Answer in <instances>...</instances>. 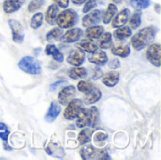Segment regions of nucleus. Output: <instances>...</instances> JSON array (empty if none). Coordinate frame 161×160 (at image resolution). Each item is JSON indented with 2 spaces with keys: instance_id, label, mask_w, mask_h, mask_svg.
<instances>
[{
  "instance_id": "f257e3e1",
  "label": "nucleus",
  "mask_w": 161,
  "mask_h": 160,
  "mask_svg": "<svg viewBox=\"0 0 161 160\" xmlns=\"http://www.w3.org/2000/svg\"><path fill=\"white\" fill-rule=\"evenodd\" d=\"M157 31L158 30L155 26H148L141 29L131 39L133 48L137 51H141L145 48L155 39Z\"/></svg>"
},
{
  "instance_id": "f03ea898",
  "label": "nucleus",
  "mask_w": 161,
  "mask_h": 160,
  "mask_svg": "<svg viewBox=\"0 0 161 160\" xmlns=\"http://www.w3.org/2000/svg\"><path fill=\"white\" fill-rule=\"evenodd\" d=\"M18 67L25 73L37 75L42 73V67L39 60L31 56H26L21 58L18 63Z\"/></svg>"
},
{
  "instance_id": "7ed1b4c3",
  "label": "nucleus",
  "mask_w": 161,
  "mask_h": 160,
  "mask_svg": "<svg viewBox=\"0 0 161 160\" xmlns=\"http://www.w3.org/2000/svg\"><path fill=\"white\" fill-rule=\"evenodd\" d=\"M77 22H78L77 13L72 8H67L58 15L56 24H58V25L60 28H70L73 27Z\"/></svg>"
},
{
  "instance_id": "20e7f679",
  "label": "nucleus",
  "mask_w": 161,
  "mask_h": 160,
  "mask_svg": "<svg viewBox=\"0 0 161 160\" xmlns=\"http://www.w3.org/2000/svg\"><path fill=\"white\" fill-rule=\"evenodd\" d=\"M82 101L80 99H73L67 104V108L64 110L63 116L66 120H74L78 115L82 108Z\"/></svg>"
},
{
  "instance_id": "39448f33",
  "label": "nucleus",
  "mask_w": 161,
  "mask_h": 160,
  "mask_svg": "<svg viewBox=\"0 0 161 160\" xmlns=\"http://www.w3.org/2000/svg\"><path fill=\"white\" fill-rule=\"evenodd\" d=\"M8 23L11 29L13 41L17 43H22L25 39V33H24V29H23L21 23L14 19H9Z\"/></svg>"
},
{
  "instance_id": "423d86ee",
  "label": "nucleus",
  "mask_w": 161,
  "mask_h": 160,
  "mask_svg": "<svg viewBox=\"0 0 161 160\" xmlns=\"http://www.w3.org/2000/svg\"><path fill=\"white\" fill-rule=\"evenodd\" d=\"M160 50L161 46L158 43L151 44L146 50V58L151 62V64L156 67L160 66Z\"/></svg>"
},
{
  "instance_id": "0eeeda50",
  "label": "nucleus",
  "mask_w": 161,
  "mask_h": 160,
  "mask_svg": "<svg viewBox=\"0 0 161 160\" xmlns=\"http://www.w3.org/2000/svg\"><path fill=\"white\" fill-rule=\"evenodd\" d=\"M75 96V88L73 85H71V86H67L63 88L59 91L58 95V100L60 105L66 106L71 100L74 99Z\"/></svg>"
},
{
  "instance_id": "6e6552de",
  "label": "nucleus",
  "mask_w": 161,
  "mask_h": 160,
  "mask_svg": "<svg viewBox=\"0 0 161 160\" xmlns=\"http://www.w3.org/2000/svg\"><path fill=\"white\" fill-rule=\"evenodd\" d=\"M101 19H102V11L99 9H95L91 13L86 14L83 17L82 25L84 27H90L99 24L101 22Z\"/></svg>"
},
{
  "instance_id": "1a4fd4ad",
  "label": "nucleus",
  "mask_w": 161,
  "mask_h": 160,
  "mask_svg": "<svg viewBox=\"0 0 161 160\" xmlns=\"http://www.w3.org/2000/svg\"><path fill=\"white\" fill-rule=\"evenodd\" d=\"M88 59L90 62L97 65V66H102V65H105L108 58V56L106 54L105 51H101V50H96L92 53H90L89 57H88Z\"/></svg>"
},
{
  "instance_id": "9d476101",
  "label": "nucleus",
  "mask_w": 161,
  "mask_h": 160,
  "mask_svg": "<svg viewBox=\"0 0 161 160\" xmlns=\"http://www.w3.org/2000/svg\"><path fill=\"white\" fill-rule=\"evenodd\" d=\"M84 60H85V53L80 49L73 50L67 58V62L74 66L82 65Z\"/></svg>"
},
{
  "instance_id": "9b49d317",
  "label": "nucleus",
  "mask_w": 161,
  "mask_h": 160,
  "mask_svg": "<svg viewBox=\"0 0 161 160\" xmlns=\"http://www.w3.org/2000/svg\"><path fill=\"white\" fill-rule=\"evenodd\" d=\"M25 0H4L3 9L6 13H12L20 9Z\"/></svg>"
},
{
  "instance_id": "f8f14e48",
  "label": "nucleus",
  "mask_w": 161,
  "mask_h": 160,
  "mask_svg": "<svg viewBox=\"0 0 161 160\" xmlns=\"http://www.w3.org/2000/svg\"><path fill=\"white\" fill-rule=\"evenodd\" d=\"M82 35H83V31L81 28H72V29L68 30L64 34V36H62L61 40L67 43L75 42L81 38Z\"/></svg>"
},
{
  "instance_id": "ddd939ff",
  "label": "nucleus",
  "mask_w": 161,
  "mask_h": 160,
  "mask_svg": "<svg viewBox=\"0 0 161 160\" xmlns=\"http://www.w3.org/2000/svg\"><path fill=\"white\" fill-rule=\"evenodd\" d=\"M129 17V9L124 8L122 9L112 20V27H121L124 26L128 20Z\"/></svg>"
},
{
  "instance_id": "4468645a",
  "label": "nucleus",
  "mask_w": 161,
  "mask_h": 160,
  "mask_svg": "<svg viewBox=\"0 0 161 160\" xmlns=\"http://www.w3.org/2000/svg\"><path fill=\"white\" fill-rule=\"evenodd\" d=\"M61 112V107L57 103V102H52L50 105V108L45 115V121L47 123H53L57 117L60 114Z\"/></svg>"
},
{
  "instance_id": "2eb2a0df",
  "label": "nucleus",
  "mask_w": 161,
  "mask_h": 160,
  "mask_svg": "<svg viewBox=\"0 0 161 160\" xmlns=\"http://www.w3.org/2000/svg\"><path fill=\"white\" fill-rule=\"evenodd\" d=\"M102 97V92L98 88L93 87L88 93H85L84 101L86 105H92L99 101Z\"/></svg>"
},
{
  "instance_id": "dca6fc26",
  "label": "nucleus",
  "mask_w": 161,
  "mask_h": 160,
  "mask_svg": "<svg viewBox=\"0 0 161 160\" xmlns=\"http://www.w3.org/2000/svg\"><path fill=\"white\" fill-rule=\"evenodd\" d=\"M58 15V7L57 5H50L45 12V21L49 25H56L57 17Z\"/></svg>"
},
{
  "instance_id": "f3484780",
  "label": "nucleus",
  "mask_w": 161,
  "mask_h": 160,
  "mask_svg": "<svg viewBox=\"0 0 161 160\" xmlns=\"http://www.w3.org/2000/svg\"><path fill=\"white\" fill-rule=\"evenodd\" d=\"M45 53L48 56H52L54 60L58 61V62H62L64 59L63 54L56 47V45L54 44H48L45 47Z\"/></svg>"
},
{
  "instance_id": "a211bd4d",
  "label": "nucleus",
  "mask_w": 161,
  "mask_h": 160,
  "mask_svg": "<svg viewBox=\"0 0 161 160\" xmlns=\"http://www.w3.org/2000/svg\"><path fill=\"white\" fill-rule=\"evenodd\" d=\"M119 80H120V74L119 73H117V72H109L104 76L102 82L107 87L111 88V87L116 86V84H118Z\"/></svg>"
},
{
  "instance_id": "6ab92c4d",
  "label": "nucleus",
  "mask_w": 161,
  "mask_h": 160,
  "mask_svg": "<svg viewBox=\"0 0 161 160\" xmlns=\"http://www.w3.org/2000/svg\"><path fill=\"white\" fill-rule=\"evenodd\" d=\"M76 46L83 52H88V53H92L97 50V44L92 41H91L90 39L82 40L80 42L76 43Z\"/></svg>"
},
{
  "instance_id": "aec40b11",
  "label": "nucleus",
  "mask_w": 161,
  "mask_h": 160,
  "mask_svg": "<svg viewBox=\"0 0 161 160\" xmlns=\"http://www.w3.org/2000/svg\"><path fill=\"white\" fill-rule=\"evenodd\" d=\"M111 52L115 56L122 57V58H127L130 55V47H129V45H126V44L118 43L112 47Z\"/></svg>"
},
{
  "instance_id": "412c9836",
  "label": "nucleus",
  "mask_w": 161,
  "mask_h": 160,
  "mask_svg": "<svg viewBox=\"0 0 161 160\" xmlns=\"http://www.w3.org/2000/svg\"><path fill=\"white\" fill-rule=\"evenodd\" d=\"M76 126L83 128L89 124V109L81 108L78 115L76 116Z\"/></svg>"
},
{
  "instance_id": "4be33fe9",
  "label": "nucleus",
  "mask_w": 161,
  "mask_h": 160,
  "mask_svg": "<svg viewBox=\"0 0 161 160\" xmlns=\"http://www.w3.org/2000/svg\"><path fill=\"white\" fill-rule=\"evenodd\" d=\"M104 33V27L100 26V25H92L88 27V29L86 30L85 34L86 37H88L89 39H99L101 37V35Z\"/></svg>"
},
{
  "instance_id": "5701e85b",
  "label": "nucleus",
  "mask_w": 161,
  "mask_h": 160,
  "mask_svg": "<svg viewBox=\"0 0 161 160\" xmlns=\"http://www.w3.org/2000/svg\"><path fill=\"white\" fill-rule=\"evenodd\" d=\"M114 37L118 41H125L132 35V30L128 26H121L114 31Z\"/></svg>"
},
{
  "instance_id": "b1692460",
  "label": "nucleus",
  "mask_w": 161,
  "mask_h": 160,
  "mask_svg": "<svg viewBox=\"0 0 161 160\" xmlns=\"http://www.w3.org/2000/svg\"><path fill=\"white\" fill-rule=\"evenodd\" d=\"M96 151L92 145H86L80 150V156L82 159H95Z\"/></svg>"
},
{
  "instance_id": "393cba45",
  "label": "nucleus",
  "mask_w": 161,
  "mask_h": 160,
  "mask_svg": "<svg viewBox=\"0 0 161 160\" xmlns=\"http://www.w3.org/2000/svg\"><path fill=\"white\" fill-rule=\"evenodd\" d=\"M69 76L72 79H78V78H84L87 76V70L84 67H79V66H75V68L69 70L68 73Z\"/></svg>"
},
{
  "instance_id": "a878e982",
  "label": "nucleus",
  "mask_w": 161,
  "mask_h": 160,
  "mask_svg": "<svg viewBox=\"0 0 161 160\" xmlns=\"http://www.w3.org/2000/svg\"><path fill=\"white\" fill-rule=\"evenodd\" d=\"M99 122V111L96 107H92L89 109V125L91 127H96Z\"/></svg>"
},
{
  "instance_id": "bb28decb",
  "label": "nucleus",
  "mask_w": 161,
  "mask_h": 160,
  "mask_svg": "<svg viewBox=\"0 0 161 160\" xmlns=\"http://www.w3.org/2000/svg\"><path fill=\"white\" fill-rule=\"evenodd\" d=\"M116 12H117V7H116V5L109 4L108 6V8H107V10L105 11V13L103 15V18H102L103 23L104 24H108L112 20V18L114 17V15L116 14Z\"/></svg>"
},
{
  "instance_id": "cd10ccee",
  "label": "nucleus",
  "mask_w": 161,
  "mask_h": 160,
  "mask_svg": "<svg viewBox=\"0 0 161 160\" xmlns=\"http://www.w3.org/2000/svg\"><path fill=\"white\" fill-rule=\"evenodd\" d=\"M99 45L102 49H108L112 45V36L109 32L103 33L99 41Z\"/></svg>"
},
{
  "instance_id": "c85d7f7f",
  "label": "nucleus",
  "mask_w": 161,
  "mask_h": 160,
  "mask_svg": "<svg viewBox=\"0 0 161 160\" xmlns=\"http://www.w3.org/2000/svg\"><path fill=\"white\" fill-rule=\"evenodd\" d=\"M62 36H63V32H62L61 28L55 27L47 33L46 40L47 41H59V40H61Z\"/></svg>"
},
{
  "instance_id": "c756f323",
  "label": "nucleus",
  "mask_w": 161,
  "mask_h": 160,
  "mask_svg": "<svg viewBox=\"0 0 161 160\" xmlns=\"http://www.w3.org/2000/svg\"><path fill=\"white\" fill-rule=\"evenodd\" d=\"M92 132L89 128H84L83 130H81V132L78 134V138H77L79 143L86 144L87 142H89L92 139Z\"/></svg>"
},
{
  "instance_id": "7c9ffc66",
  "label": "nucleus",
  "mask_w": 161,
  "mask_h": 160,
  "mask_svg": "<svg viewBox=\"0 0 161 160\" xmlns=\"http://www.w3.org/2000/svg\"><path fill=\"white\" fill-rule=\"evenodd\" d=\"M43 22V14L42 12H37L33 15L30 21V27L33 29H38Z\"/></svg>"
},
{
  "instance_id": "2f4dec72",
  "label": "nucleus",
  "mask_w": 161,
  "mask_h": 160,
  "mask_svg": "<svg viewBox=\"0 0 161 160\" xmlns=\"http://www.w3.org/2000/svg\"><path fill=\"white\" fill-rule=\"evenodd\" d=\"M131 6L136 9H145L150 7L151 1L150 0H131Z\"/></svg>"
},
{
  "instance_id": "473e14b6",
  "label": "nucleus",
  "mask_w": 161,
  "mask_h": 160,
  "mask_svg": "<svg viewBox=\"0 0 161 160\" xmlns=\"http://www.w3.org/2000/svg\"><path fill=\"white\" fill-rule=\"evenodd\" d=\"M129 24L132 29H137L142 24V12L140 11L135 12L129 20Z\"/></svg>"
},
{
  "instance_id": "72a5a7b5",
  "label": "nucleus",
  "mask_w": 161,
  "mask_h": 160,
  "mask_svg": "<svg viewBox=\"0 0 161 160\" xmlns=\"http://www.w3.org/2000/svg\"><path fill=\"white\" fill-rule=\"evenodd\" d=\"M93 88V85L89 82V81H85V80H82L80 82H78L77 84V89L80 92H83L84 94L85 93H88Z\"/></svg>"
},
{
  "instance_id": "f704fd0d",
  "label": "nucleus",
  "mask_w": 161,
  "mask_h": 160,
  "mask_svg": "<svg viewBox=\"0 0 161 160\" xmlns=\"http://www.w3.org/2000/svg\"><path fill=\"white\" fill-rule=\"evenodd\" d=\"M45 1L44 0H32L30 1V3L28 4V11L29 12H33L37 9H39L41 7H42L44 5Z\"/></svg>"
},
{
  "instance_id": "c9c22d12",
  "label": "nucleus",
  "mask_w": 161,
  "mask_h": 160,
  "mask_svg": "<svg viewBox=\"0 0 161 160\" xmlns=\"http://www.w3.org/2000/svg\"><path fill=\"white\" fill-rule=\"evenodd\" d=\"M85 6L83 8V12L87 13L89 12L91 9H92L93 8H95L97 6V2L96 0H87V2H85Z\"/></svg>"
},
{
  "instance_id": "e433bc0d",
  "label": "nucleus",
  "mask_w": 161,
  "mask_h": 160,
  "mask_svg": "<svg viewBox=\"0 0 161 160\" xmlns=\"http://www.w3.org/2000/svg\"><path fill=\"white\" fill-rule=\"evenodd\" d=\"M95 159H110V157L106 150H97Z\"/></svg>"
},
{
  "instance_id": "4c0bfd02",
  "label": "nucleus",
  "mask_w": 161,
  "mask_h": 160,
  "mask_svg": "<svg viewBox=\"0 0 161 160\" xmlns=\"http://www.w3.org/2000/svg\"><path fill=\"white\" fill-rule=\"evenodd\" d=\"M102 75H103V71H102V69H101L99 66L95 67V68L93 69V71H92V79H94V80H96V79L101 78V76H102Z\"/></svg>"
},
{
  "instance_id": "58836bf2",
  "label": "nucleus",
  "mask_w": 161,
  "mask_h": 160,
  "mask_svg": "<svg viewBox=\"0 0 161 160\" xmlns=\"http://www.w3.org/2000/svg\"><path fill=\"white\" fill-rule=\"evenodd\" d=\"M66 83H67V81H66V80H58V81H57V82H55V83H53V84H51V85H50L49 91H55L58 87L63 86V85H64V84H66Z\"/></svg>"
},
{
  "instance_id": "ea45409f",
  "label": "nucleus",
  "mask_w": 161,
  "mask_h": 160,
  "mask_svg": "<svg viewBox=\"0 0 161 160\" xmlns=\"http://www.w3.org/2000/svg\"><path fill=\"white\" fill-rule=\"evenodd\" d=\"M108 67L110 69H117V68H120L121 67V62L118 58H113L111 59L109 62H108Z\"/></svg>"
},
{
  "instance_id": "a19ab883",
  "label": "nucleus",
  "mask_w": 161,
  "mask_h": 160,
  "mask_svg": "<svg viewBox=\"0 0 161 160\" xmlns=\"http://www.w3.org/2000/svg\"><path fill=\"white\" fill-rule=\"evenodd\" d=\"M108 138V135L107 133H104V132H98L96 133V135L94 136V140L95 141H106L107 139Z\"/></svg>"
},
{
  "instance_id": "79ce46f5",
  "label": "nucleus",
  "mask_w": 161,
  "mask_h": 160,
  "mask_svg": "<svg viewBox=\"0 0 161 160\" xmlns=\"http://www.w3.org/2000/svg\"><path fill=\"white\" fill-rule=\"evenodd\" d=\"M55 3L57 4L58 7L62 8H66L69 5V1L70 0H54Z\"/></svg>"
},
{
  "instance_id": "37998d69",
  "label": "nucleus",
  "mask_w": 161,
  "mask_h": 160,
  "mask_svg": "<svg viewBox=\"0 0 161 160\" xmlns=\"http://www.w3.org/2000/svg\"><path fill=\"white\" fill-rule=\"evenodd\" d=\"M8 136H9V131H8V129H7V130H4V132H3V131L0 132V139H1L2 141H4L5 142L8 141Z\"/></svg>"
},
{
  "instance_id": "c03bdc74",
  "label": "nucleus",
  "mask_w": 161,
  "mask_h": 160,
  "mask_svg": "<svg viewBox=\"0 0 161 160\" xmlns=\"http://www.w3.org/2000/svg\"><path fill=\"white\" fill-rule=\"evenodd\" d=\"M86 1H87V0H72L73 4H75V5H77V6H79V5H82V4H84V3H85Z\"/></svg>"
},
{
  "instance_id": "a18cd8bd",
  "label": "nucleus",
  "mask_w": 161,
  "mask_h": 160,
  "mask_svg": "<svg viewBox=\"0 0 161 160\" xmlns=\"http://www.w3.org/2000/svg\"><path fill=\"white\" fill-rule=\"evenodd\" d=\"M7 129H8L7 125L5 124H3V123H0V130L3 131V130H7Z\"/></svg>"
},
{
  "instance_id": "49530a36",
  "label": "nucleus",
  "mask_w": 161,
  "mask_h": 160,
  "mask_svg": "<svg viewBox=\"0 0 161 160\" xmlns=\"http://www.w3.org/2000/svg\"><path fill=\"white\" fill-rule=\"evenodd\" d=\"M114 3H116V4H120V3H122V0H112Z\"/></svg>"
},
{
  "instance_id": "de8ad7c7",
  "label": "nucleus",
  "mask_w": 161,
  "mask_h": 160,
  "mask_svg": "<svg viewBox=\"0 0 161 160\" xmlns=\"http://www.w3.org/2000/svg\"><path fill=\"white\" fill-rule=\"evenodd\" d=\"M156 8H157V11H158V12H159V5H158V4L156 6Z\"/></svg>"
}]
</instances>
